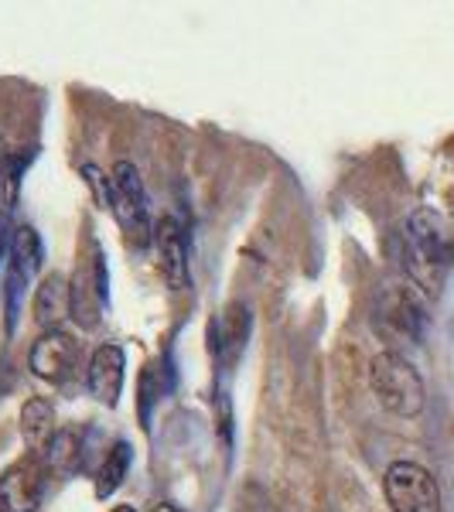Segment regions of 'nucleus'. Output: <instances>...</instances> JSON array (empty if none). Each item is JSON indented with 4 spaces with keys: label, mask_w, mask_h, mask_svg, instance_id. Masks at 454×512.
I'll return each instance as SVG.
<instances>
[{
    "label": "nucleus",
    "mask_w": 454,
    "mask_h": 512,
    "mask_svg": "<svg viewBox=\"0 0 454 512\" xmlns=\"http://www.w3.org/2000/svg\"><path fill=\"white\" fill-rule=\"evenodd\" d=\"M383 492L393 512H441V489L417 461H393L383 475Z\"/></svg>",
    "instance_id": "nucleus-3"
},
{
    "label": "nucleus",
    "mask_w": 454,
    "mask_h": 512,
    "mask_svg": "<svg viewBox=\"0 0 454 512\" xmlns=\"http://www.w3.org/2000/svg\"><path fill=\"white\" fill-rule=\"evenodd\" d=\"M164 386H161V369L158 362H151V366L140 373V424H144V431L151 427V407L154 400H161Z\"/></svg>",
    "instance_id": "nucleus-16"
},
{
    "label": "nucleus",
    "mask_w": 454,
    "mask_h": 512,
    "mask_svg": "<svg viewBox=\"0 0 454 512\" xmlns=\"http://www.w3.org/2000/svg\"><path fill=\"white\" fill-rule=\"evenodd\" d=\"M24 280L18 270H7V284H4V311H7V332L14 328L18 321V308H21V294H24Z\"/></svg>",
    "instance_id": "nucleus-17"
},
{
    "label": "nucleus",
    "mask_w": 454,
    "mask_h": 512,
    "mask_svg": "<svg viewBox=\"0 0 454 512\" xmlns=\"http://www.w3.org/2000/svg\"><path fill=\"white\" fill-rule=\"evenodd\" d=\"M369 383L376 400L396 417H417L424 410V379L400 352H379L369 366Z\"/></svg>",
    "instance_id": "nucleus-2"
},
{
    "label": "nucleus",
    "mask_w": 454,
    "mask_h": 512,
    "mask_svg": "<svg viewBox=\"0 0 454 512\" xmlns=\"http://www.w3.org/2000/svg\"><path fill=\"white\" fill-rule=\"evenodd\" d=\"M376 328L396 342L420 345L427 332V311L410 287H386L376 308Z\"/></svg>",
    "instance_id": "nucleus-6"
},
{
    "label": "nucleus",
    "mask_w": 454,
    "mask_h": 512,
    "mask_svg": "<svg viewBox=\"0 0 454 512\" xmlns=\"http://www.w3.org/2000/svg\"><path fill=\"white\" fill-rule=\"evenodd\" d=\"M130 461H134V451H130L127 441H117L110 451H106L103 465H99V475H96L99 499H110V495L120 489L123 478H127V472H130Z\"/></svg>",
    "instance_id": "nucleus-14"
},
{
    "label": "nucleus",
    "mask_w": 454,
    "mask_h": 512,
    "mask_svg": "<svg viewBox=\"0 0 454 512\" xmlns=\"http://www.w3.org/2000/svg\"><path fill=\"white\" fill-rule=\"evenodd\" d=\"M76 342L72 335H65L62 328H52L31 345V373L45 383H65L76 369Z\"/></svg>",
    "instance_id": "nucleus-8"
},
{
    "label": "nucleus",
    "mask_w": 454,
    "mask_h": 512,
    "mask_svg": "<svg viewBox=\"0 0 454 512\" xmlns=\"http://www.w3.org/2000/svg\"><path fill=\"white\" fill-rule=\"evenodd\" d=\"M123 369H127V359H123L120 345H113V342L99 345L93 352V359H89V393H93L103 407H117L120 403Z\"/></svg>",
    "instance_id": "nucleus-9"
},
{
    "label": "nucleus",
    "mask_w": 454,
    "mask_h": 512,
    "mask_svg": "<svg viewBox=\"0 0 454 512\" xmlns=\"http://www.w3.org/2000/svg\"><path fill=\"white\" fill-rule=\"evenodd\" d=\"M403 267L427 297H437L454 267V229L434 209H417L403 226Z\"/></svg>",
    "instance_id": "nucleus-1"
},
{
    "label": "nucleus",
    "mask_w": 454,
    "mask_h": 512,
    "mask_svg": "<svg viewBox=\"0 0 454 512\" xmlns=\"http://www.w3.org/2000/svg\"><path fill=\"white\" fill-rule=\"evenodd\" d=\"M151 512H181V509L175 506V502H158V506H154Z\"/></svg>",
    "instance_id": "nucleus-18"
},
{
    "label": "nucleus",
    "mask_w": 454,
    "mask_h": 512,
    "mask_svg": "<svg viewBox=\"0 0 454 512\" xmlns=\"http://www.w3.org/2000/svg\"><path fill=\"white\" fill-rule=\"evenodd\" d=\"M113 512H137V509H134V506H117Z\"/></svg>",
    "instance_id": "nucleus-19"
},
{
    "label": "nucleus",
    "mask_w": 454,
    "mask_h": 512,
    "mask_svg": "<svg viewBox=\"0 0 454 512\" xmlns=\"http://www.w3.org/2000/svg\"><path fill=\"white\" fill-rule=\"evenodd\" d=\"M21 434L31 444V451H45L55 437V410L45 396H31L21 410Z\"/></svg>",
    "instance_id": "nucleus-11"
},
{
    "label": "nucleus",
    "mask_w": 454,
    "mask_h": 512,
    "mask_svg": "<svg viewBox=\"0 0 454 512\" xmlns=\"http://www.w3.org/2000/svg\"><path fill=\"white\" fill-rule=\"evenodd\" d=\"M110 209L117 212L120 226L127 229V236L137 246H144L151 239V219H147V195L140 185V175L130 161L113 164L110 171Z\"/></svg>",
    "instance_id": "nucleus-5"
},
{
    "label": "nucleus",
    "mask_w": 454,
    "mask_h": 512,
    "mask_svg": "<svg viewBox=\"0 0 454 512\" xmlns=\"http://www.w3.org/2000/svg\"><path fill=\"white\" fill-rule=\"evenodd\" d=\"M106 260H103V250L93 239L89 243V260H82L72 274V284H69V315L79 321L82 328H96L99 325V315H103V304L110 297V287H106Z\"/></svg>",
    "instance_id": "nucleus-4"
},
{
    "label": "nucleus",
    "mask_w": 454,
    "mask_h": 512,
    "mask_svg": "<svg viewBox=\"0 0 454 512\" xmlns=\"http://www.w3.org/2000/svg\"><path fill=\"white\" fill-rule=\"evenodd\" d=\"M154 243H158V263L161 274L168 280V287L185 291L188 287V250H185V233L171 216H164L154 226Z\"/></svg>",
    "instance_id": "nucleus-10"
},
{
    "label": "nucleus",
    "mask_w": 454,
    "mask_h": 512,
    "mask_svg": "<svg viewBox=\"0 0 454 512\" xmlns=\"http://www.w3.org/2000/svg\"><path fill=\"white\" fill-rule=\"evenodd\" d=\"M45 465L38 458H21L0 475V512H35L45 492Z\"/></svg>",
    "instance_id": "nucleus-7"
},
{
    "label": "nucleus",
    "mask_w": 454,
    "mask_h": 512,
    "mask_svg": "<svg viewBox=\"0 0 454 512\" xmlns=\"http://www.w3.org/2000/svg\"><path fill=\"white\" fill-rule=\"evenodd\" d=\"M45 454V472L52 475H72L82 468V437L79 431H55V437L48 441V448L41 451Z\"/></svg>",
    "instance_id": "nucleus-13"
},
{
    "label": "nucleus",
    "mask_w": 454,
    "mask_h": 512,
    "mask_svg": "<svg viewBox=\"0 0 454 512\" xmlns=\"http://www.w3.org/2000/svg\"><path fill=\"white\" fill-rule=\"evenodd\" d=\"M41 267V239L31 226H21L11 239V270H18L24 280H31Z\"/></svg>",
    "instance_id": "nucleus-15"
},
{
    "label": "nucleus",
    "mask_w": 454,
    "mask_h": 512,
    "mask_svg": "<svg viewBox=\"0 0 454 512\" xmlns=\"http://www.w3.org/2000/svg\"><path fill=\"white\" fill-rule=\"evenodd\" d=\"M65 315H69V287L59 274H52L35 291V321L41 328H55Z\"/></svg>",
    "instance_id": "nucleus-12"
}]
</instances>
